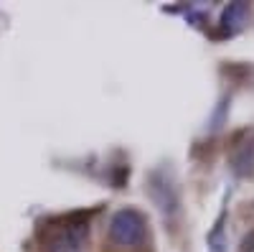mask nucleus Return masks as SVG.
I'll list each match as a JSON object with an SVG mask.
<instances>
[{
	"label": "nucleus",
	"mask_w": 254,
	"mask_h": 252,
	"mask_svg": "<svg viewBox=\"0 0 254 252\" xmlns=\"http://www.w3.org/2000/svg\"><path fill=\"white\" fill-rule=\"evenodd\" d=\"M110 242L117 247H140L145 242V217L137 209H120L110 222Z\"/></svg>",
	"instance_id": "1"
},
{
	"label": "nucleus",
	"mask_w": 254,
	"mask_h": 252,
	"mask_svg": "<svg viewBox=\"0 0 254 252\" xmlns=\"http://www.w3.org/2000/svg\"><path fill=\"white\" fill-rule=\"evenodd\" d=\"M84 235H87V217L74 214L69 222H64L61 229L49 237L46 252H81Z\"/></svg>",
	"instance_id": "2"
},
{
	"label": "nucleus",
	"mask_w": 254,
	"mask_h": 252,
	"mask_svg": "<svg viewBox=\"0 0 254 252\" xmlns=\"http://www.w3.org/2000/svg\"><path fill=\"white\" fill-rule=\"evenodd\" d=\"M249 8L247 3H234V5H229L224 10V18H221V33H234L239 26H242V20L247 18Z\"/></svg>",
	"instance_id": "3"
},
{
	"label": "nucleus",
	"mask_w": 254,
	"mask_h": 252,
	"mask_svg": "<svg viewBox=\"0 0 254 252\" xmlns=\"http://www.w3.org/2000/svg\"><path fill=\"white\" fill-rule=\"evenodd\" d=\"M242 252H254V229L247 235V240L242 242Z\"/></svg>",
	"instance_id": "4"
}]
</instances>
